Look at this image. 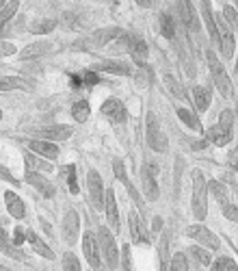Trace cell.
<instances>
[{"label": "cell", "mask_w": 238, "mask_h": 271, "mask_svg": "<svg viewBox=\"0 0 238 271\" xmlns=\"http://www.w3.org/2000/svg\"><path fill=\"white\" fill-rule=\"evenodd\" d=\"M0 271H9V269H4V267H0Z\"/></svg>", "instance_id": "cell-55"}, {"label": "cell", "mask_w": 238, "mask_h": 271, "mask_svg": "<svg viewBox=\"0 0 238 271\" xmlns=\"http://www.w3.org/2000/svg\"><path fill=\"white\" fill-rule=\"evenodd\" d=\"M13 245L16 247H20L22 243H24V230H22V228H16V232H13Z\"/></svg>", "instance_id": "cell-48"}, {"label": "cell", "mask_w": 238, "mask_h": 271, "mask_svg": "<svg viewBox=\"0 0 238 271\" xmlns=\"http://www.w3.org/2000/svg\"><path fill=\"white\" fill-rule=\"evenodd\" d=\"M113 169H115V178H119V180L124 182V185L130 189V193H132L134 198H137V191H134V189H132V185H130L128 176H126V169H124V163H121L119 158H115V161H113Z\"/></svg>", "instance_id": "cell-35"}, {"label": "cell", "mask_w": 238, "mask_h": 271, "mask_svg": "<svg viewBox=\"0 0 238 271\" xmlns=\"http://www.w3.org/2000/svg\"><path fill=\"white\" fill-rule=\"evenodd\" d=\"M72 133L74 130L69 128V126H63V124H59V126H50V128H44V130H39V137H46V141H65V139H69L72 137Z\"/></svg>", "instance_id": "cell-18"}, {"label": "cell", "mask_w": 238, "mask_h": 271, "mask_svg": "<svg viewBox=\"0 0 238 271\" xmlns=\"http://www.w3.org/2000/svg\"><path fill=\"white\" fill-rule=\"evenodd\" d=\"M208 186H210V191H212V193L217 195L219 202H225V191H223V186L219 185V182H210Z\"/></svg>", "instance_id": "cell-43"}, {"label": "cell", "mask_w": 238, "mask_h": 271, "mask_svg": "<svg viewBox=\"0 0 238 271\" xmlns=\"http://www.w3.org/2000/svg\"><path fill=\"white\" fill-rule=\"evenodd\" d=\"M119 33L121 31L115 29V26H111V29H100V31L91 33L89 37H82L80 41H76L74 48H82V50H87V52H95V50H100L102 46L109 44L111 39H115Z\"/></svg>", "instance_id": "cell-3"}, {"label": "cell", "mask_w": 238, "mask_h": 271, "mask_svg": "<svg viewBox=\"0 0 238 271\" xmlns=\"http://www.w3.org/2000/svg\"><path fill=\"white\" fill-rule=\"evenodd\" d=\"M232 126H234V113H232V111H223V113L219 115L217 124L208 128L206 137L214 143V146L223 148L232 141Z\"/></svg>", "instance_id": "cell-1"}, {"label": "cell", "mask_w": 238, "mask_h": 271, "mask_svg": "<svg viewBox=\"0 0 238 271\" xmlns=\"http://www.w3.org/2000/svg\"><path fill=\"white\" fill-rule=\"evenodd\" d=\"M193 102L197 111H208L210 106V91L206 87H195L193 89Z\"/></svg>", "instance_id": "cell-25"}, {"label": "cell", "mask_w": 238, "mask_h": 271, "mask_svg": "<svg viewBox=\"0 0 238 271\" xmlns=\"http://www.w3.org/2000/svg\"><path fill=\"white\" fill-rule=\"evenodd\" d=\"M186 235L190 237L193 241H197L202 247H210V250H217L221 243H219V237L214 232H210L206 226H190L186 230Z\"/></svg>", "instance_id": "cell-10"}, {"label": "cell", "mask_w": 238, "mask_h": 271, "mask_svg": "<svg viewBox=\"0 0 238 271\" xmlns=\"http://www.w3.org/2000/svg\"><path fill=\"white\" fill-rule=\"evenodd\" d=\"M202 13H204V20H206V26H208V35L212 37V41H217V22H214V16H212V11H210L208 0L202 2Z\"/></svg>", "instance_id": "cell-27"}, {"label": "cell", "mask_w": 238, "mask_h": 271, "mask_svg": "<svg viewBox=\"0 0 238 271\" xmlns=\"http://www.w3.org/2000/svg\"><path fill=\"white\" fill-rule=\"evenodd\" d=\"M0 119H2V111H0Z\"/></svg>", "instance_id": "cell-56"}, {"label": "cell", "mask_w": 238, "mask_h": 271, "mask_svg": "<svg viewBox=\"0 0 238 271\" xmlns=\"http://www.w3.org/2000/svg\"><path fill=\"white\" fill-rule=\"evenodd\" d=\"M0 178H4L7 182H11V185H17L16 176H11V174H9V169H7V167H2V165H0Z\"/></svg>", "instance_id": "cell-49"}, {"label": "cell", "mask_w": 238, "mask_h": 271, "mask_svg": "<svg viewBox=\"0 0 238 271\" xmlns=\"http://www.w3.org/2000/svg\"><path fill=\"white\" fill-rule=\"evenodd\" d=\"M214 22H217V44L219 48H221L223 57L230 59L232 54H234V33L230 31V24H227V20H223L221 16L214 17Z\"/></svg>", "instance_id": "cell-6"}, {"label": "cell", "mask_w": 238, "mask_h": 271, "mask_svg": "<svg viewBox=\"0 0 238 271\" xmlns=\"http://www.w3.org/2000/svg\"><path fill=\"white\" fill-rule=\"evenodd\" d=\"M206 178L199 169L193 171V211H195V217L197 219H206Z\"/></svg>", "instance_id": "cell-4"}, {"label": "cell", "mask_w": 238, "mask_h": 271, "mask_svg": "<svg viewBox=\"0 0 238 271\" xmlns=\"http://www.w3.org/2000/svg\"><path fill=\"white\" fill-rule=\"evenodd\" d=\"M152 78H154L152 68H147L145 63H143V65H137V72H134V81H137L139 87H147L149 83H152Z\"/></svg>", "instance_id": "cell-29"}, {"label": "cell", "mask_w": 238, "mask_h": 271, "mask_svg": "<svg viewBox=\"0 0 238 271\" xmlns=\"http://www.w3.org/2000/svg\"><path fill=\"white\" fill-rule=\"evenodd\" d=\"M121 271H132V258H130V245L121 247Z\"/></svg>", "instance_id": "cell-40"}, {"label": "cell", "mask_w": 238, "mask_h": 271, "mask_svg": "<svg viewBox=\"0 0 238 271\" xmlns=\"http://www.w3.org/2000/svg\"><path fill=\"white\" fill-rule=\"evenodd\" d=\"M128 221H130V232H132V239L137 243H143V245H147L149 243V237L147 232L143 230V223H141V217H139L137 213H130L128 215Z\"/></svg>", "instance_id": "cell-20"}, {"label": "cell", "mask_w": 238, "mask_h": 271, "mask_svg": "<svg viewBox=\"0 0 238 271\" xmlns=\"http://www.w3.org/2000/svg\"><path fill=\"white\" fill-rule=\"evenodd\" d=\"M171 271H175V269H171Z\"/></svg>", "instance_id": "cell-58"}, {"label": "cell", "mask_w": 238, "mask_h": 271, "mask_svg": "<svg viewBox=\"0 0 238 271\" xmlns=\"http://www.w3.org/2000/svg\"><path fill=\"white\" fill-rule=\"evenodd\" d=\"M104 211H106V217H109L111 228L119 230V206L115 202V193L111 189H106V195H104Z\"/></svg>", "instance_id": "cell-17"}, {"label": "cell", "mask_w": 238, "mask_h": 271, "mask_svg": "<svg viewBox=\"0 0 238 271\" xmlns=\"http://www.w3.org/2000/svg\"><path fill=\"white\" fill-rule=\"evenodd\" d=\"M93 69H100V72H109V74H119V76H130L132 68L124 61H100V63L93 65Z\"/></svg>", "instance_id": "cell-16"}, {"label": "cell", "mask_w": 238, "mask_h": 271, "mask_svg": "<svg viewBox=\"0 0 238 271\" xmlns=\"http://www.w3.org/2000/svg\"><path fill=\"white\" fill-rule=\"evenodd\" d=\"M147 143L154 152H167L169 143H167V137L162 135L160 126H158V119L154 113L147 115Z\"/></svg>", "instance_id": "cell-7"}, {"label": "cell", "mask_w": 238, "mask_h": 271, "mask_svg": "<svg viewBox=\"0 0 238 271\" xmlns=\"http://www.w3.org/2000/svg\"><path fill=\"white\" fill-rule=\"evenodd\" d=\"M11 89H22V91H31L32 85L24 78H16V76H7L0 78V91H11Z\"/></svg>", "instance_id": "cell-23"}, {"label": "cell", "mask_w": 238, "mask_h": 271, "mask_svg": "<svg viewBox=\"0 0 238 271\" xmlns=\"http://www.w3.org/2000/svg\"><path fill=\"white\" fill-rule=\"evenodd\" d=\"M87 186H89L91 204L97 208V211H102V208H104V195H106L102 176L97 174V171H89V176H87Z\"/></svg>", "instance_id": "cell-8"}, {"label": "cell", "mask_w": 238, "mask_h": 271, "mask_svg": "<svg viewBox=\"0 0 238 271\" xmlns=\"http://www.w3.org/2000/svg\"><path fill=\"white\" fill-rule=\"evenodd\" d=\"M82 252H85L87 263L93 269H100V241L95 239L93 232H85V237H82Z\"/></svg>", "instance_id": "cell-11"}, {"label": "cell", "mask_w": 238, "mask_h": 271, "mask_svg": "<svg viewBox=\"0 0 238 271\" xmlns=\"http://www.w3.org/2000/svg\"><path fill=\"white\" fill-rule=\"evenodd\" d=\"M89 115H91L89 102H87V100L74 102V106H72V118L74 119H76V121H87V119H89Z\"/></svg>", "instance_id": "cell-26"}, {"label": "cell", "mask_w": 238, "mask_h": 271, "mask_svg": "<svg viewBox=\"0 0 238 271\" xmlns=\"http://www.w3.org/2000/svg\"><path fill=\"white\" fill-rule=\"evenodd\" d=\"M54 29H57V20H50V17H44V20H35L31 24V33H37V35L52 33Z\"/></svg>", "instance_id": "cell-28"}, {"label": "cell", "mask_w": 238, "mask_h": 271, "mask_svg": "<svg viewBox=\"0 0 238 271\" xmlns=\"http://www.w3.org/2000/svg\"><path fill=\"white\" fill-rule=\"evenodd\" d=\"M137 4H141V7H145V9H149L152 7V0H134Z\"/></svg>", "instance_id": "cell-51"}, {"label": "cell", "mask_w": 238, "mask_h": 271, "mask_svg": "<svg viewBox=\"0 0 238 271\" xmlns=\"http://www.w3.org/2000/svg\"><path fill=\"white\" fill-rule=\"evenodd\" d=\"M236 76H238V61H236Z\"/></svg>", "instance_id": "cell-54"}, {"label": "cell", "mask_w": 238, "mask_h": 271, "mask_svg": "<svg viewBox=\"0 0 238 271\" xmlns=\"http://www.w3.org/2000/svg\"><path fill=\"white\" fill-rule=\"evenodd\" d=\"M160 228H162V219H160V217H156V219H154V232H158Z\"/></svg>", "instance_id": "cell-50"}, {"label": "cell", "mask_w": 238, "mask_h": 271, "mask_svg": "<svg viewBox=\"0 0 238 271\" xmlns=\"http://www.w3.org/2000/svg\"><path fill=\"white\" fill-rule=\"evenodd\" d=\"M160 33H162V37H167V39H174L175 24H174V17H171L169 13H162L160 16Z\"/></svg>", "instance_id": "cell-32"}, {"label": "cell", "mask_w": 238, "mask_h": 271, "mask_svg": "<svg viewBox=\"0 0 238 271\" xmlns=\"http://www.w3.org/2000/svg\"><path fill=\"white\" fill-rule=\"evenodd\" d=\"M223 215H225L230 221H238V208L236 206H232V204H223Z\"/></svg>", "instance_id": "cell-42"}, {"label": "cell", "mask_w": 238, "mask_h": 271, "mask_svg": "<svg viewBox=\"0 0 238 271\" xmlns=\"http://www.w3.org/2000/svg\"><path fill=\"white\" fill-rule=\"evenodd\" d=\"M165 83H167V87H169V91H174L178 98L182 96V91H180V85H178V83H175L171 76H165Z\"/></svg>", "instance_id": "cell-46"}, {"label": "cell", "mask_w": 238, "mask_h": 271, "mask_svg": "<svg viewBox=\"0 0 238 271\" xmlns=\"http://www.w3.org/2000/svg\"><path fill=\"white\" fill-rule=\"evenodd\" d=\"M26 241L31 243L32 252H37L39 256H44V258H48V260H52V258H54V252L50 250V245H48V243H46L44 239H39V237H37L32 230L29 232V235H26Z\"/></svg>", "instance_id": "cell-21"}, {"label": "cell", "mask_w": 238, "mask_h": 271, "mask_svg": "<svg viewBox=\"0 0 238 271\" xmlns=\"http://www.w3.org/2000/svg\"><path fill=\"white\" fill-rule=\"evenodd\" d=\"M63 271H80V263L74 254H65L63 256Z\"/></svg>", "instance_id": "cell-39"}, {"label": "cell", "mask_w": 238, "mask_h": 271, "mask_svg": "<svg viewBox=\"0 0 238 271\" xmlns=\"http://www.w3.org/2000/svg\"><path fill=\"white\" fill-rule=\"evenodd\" d=\"M210 271H238L236 263L232 258H227V256H223V258H217L212 263V269Z\"/></svg>", "instance_id": "cell-36"}, {"label": "cell", "mask_w": 238, "mask_h": 271, "mask_svg": "<svg viewBox=\"0 0 238 271\" xmlns=\"http://www.w3.org/2000/svg\"><path fill=\"white\" fill-rule=\"evenodd\" d=\"M130 54H132V59L137 61V65H143V63L147 61L149 50H147V44L141 39V37H134L132 48H130Z\"/></svg>", "instance_id": "cell-24"}, {"label": "cell", "mask_w": 238, "mask_h": 271, "mask_svg": "<svg viewBox=\"0 0 238 271\" xmlns=\"http://www.w3.org/2000/svg\"><path fill=\"white\" fill-rule=\"evenodd\" d=\"M100 113L104 115V118H109L113 124H124L126 118H128L124 102L117 100V98H109V100L100 106Z\"/></svg>", "instance_id": "cell-9"}, {"label": "cell", "mask_w": 238, "mask_h": 271, "mask_svg": "<svg viewBox=\"0 0 238 271\" xmlns=\"http://www.w3.org/2000/svg\"><path fill=\"white\" fill-rule=\"evenodd\" d=\"M9 54H16V46L9 44V41H0V59L9 57Z\"/></svg>", "instance_id": "cell-45"}, {"label": "cell", "mask_w": 238, "mask_h": 271, "mask_svg": "<svg viewBox=\"0 0 238 271\" xmlns=\"http://www.w3.org/2000/svg\"><path fill=\"white\" fill-rule=\"evenodd\" d=\"M29 148H31V152L39 154V156L48 158V161H54V158L59 156L57 143L46 141V139H31V141H29Z\"/></svg>", "instance_id": "cell-15"}, {"label": "cell", "mask_w": 238, "mask_h": 271, "mask_svg": "<svg viewBox=\"0 0 238 271\" xmlns=\"http://www.w3.org/2000/svg\"><path fill=\"white\" fill-rule=\"evenodd\" d=\"M80 78H82V87H93L100 83V76H97L93 69H85V72H80Z\"/></svg>", "instance_id": "cell-38"}, {"label": "cell", "mask_w": 238, "mask_h": 271, "mask_svg": "<svg viewBox=\"0 0 238 271\" xmlns=\"http://www.w3.org/2000/svg\"><path fill=\"white\" fill-rule=\"evenodd\" d=\"M4 202H7V211H9L11 217L22 219L26 215L24 202H22V198H20V195H16L13 191H7V193H4Z\"/></svg>", "instance_id": "cell-19"}, {"label": "cell", "mask_w": 238, "mask_h": 271, "mask_svg": "<svg viewBox=\"0 0 238 271\" xmlns=\"http://www.w3.org/2000/svg\"><path fill=\"white\" fill-rule=\"evenodd\" d=\"M17 7H20V0H9V2L4 4L2 9H0V31H2V26L7 24V22L11 20L13 16H16Z\"/></svg>", "instance_id": "cell-30"}, {"label": "cell", "mask_w": 238, "mask_h": 271, "mask_svg": "<svg viewBox=\"0 0 238 271\" xmlns=\"http://www.w3.org/2000/svg\"><path fill=\"white\" fill-rule=\"evenodd\" d=\"M24 180L29 182V185H32V189H37L39 191L44 198H54V186H52V182H50L48 178H44L41 174H37V171H32V169H29L26 171V176H24Z\"/></svg>", "instance_id": "cell-13"}, {"label": "cell", "mask_w": 238, "mask_h": 271, "mask_svg": "<svg viewBox=\"0 0 238 271\" xmlns=\"http://www.w3.org/2000/svg\"><path fill=\"white\" fill-rule=\"evenodd\" d=\"M189 254L193 256V258L197 260L199 265H206V267H208V265H212V256H210L208 252H206V247L193 245V247H190V250H189Z\"/></svg>", "instance_id": "cell-33"}, {"label": "cell", "mask_w": 238, "mask_h": 271, "mask_svg": "<svg viewBox=\"0 0 238 271\" xmlns=\"http://www.w3.org/2000/svg\"><path fill=\"white\" fill-rule=\"evenodd\" d=\"M182 20L186 26L190 29H197V20H195V9L190 4V0H182Z\"/></svg>", "instance_id": "cell-31"}, {"label": "cell", "mask_w": 238, "mask_h": 271, "mask_svg": "<svg viewBox=\"0 0 238 271\" xmlns=\"http://www.w3.org/2000/svg\"><path fill=\"white\" fill-rule=\"evenodd\" d=\"M223 13H225L227 22H232V24H234L236 29H238V13H236V9H234V7H230V4H227V7L223 9Z\"/></svg>", "instance_id": "cell-44"}, {"label": "cell", "mask_w": 238, "mask_h": 271, "mask_svg": "<svg viewBox=\"0 0 238 271\" xmlns=\"http://www.w3.org/2000/svg\"><path fill=\"white\" fill-rule=\"evenodd\" d=\"M156 174H158V165L152 161H147L143 165V189H145L149 200L158 198V185H156Z\"/></svg>", "instance_id": "cell-12"}, {"label": "cell", "mask_w": 238, "mask_h": 271, "mask_svg": "<svg viewBox=\"0 0 238 271\" xmlns=\"http://www.w3.org/2000/svg\"><path fill=\"white\" fill-rule=\"evenodd\" d=\"M100 247H102V254H104L106 267H109V269L119 267V250H117V243H115V237L111 235V230L106 226L100 228Z\"/></svg>", "instance_id": "cell-5"}, {"label": "cell", "mask_w": 238, "mask_h": 271, "mask_svg": "<svg viewBox=\"0 0 238 271\" xmlns=\"http://www.w3.org/2000/svg\"><path fill=\"white\" fill-rule=\"evenodd\" d=\"M206 146H208V141H199V143H195L193 148L195 150H202V148H206Z\"/></svg>", "instance_id": "cell-52"}, {"label": "cell", "mask_w": 238, "mask_h": 271, "mask_svg": "<svg viewBox=\"0 0 238 271\" xmlns=\"http://www.w3.org/2000/svg\"><path fill=\"white\" fill-rule=\"evenodd\" d=\"M167 237H162V243H160V265H162V271H165V265H167Z\"/></svg>", "instance_id": "cell-47"}, {"label": "cell", "mask_w": 238, "mask_h": 271, "mask_svg": "<svg viewBox=\"0 0 238 271\" xmlns=\"http://www.w3.org/2000/svg\"><path fill=\"white\" fill-rule=\"evenodd\" d=\"M63 171H65V178H67L69 182V191H72L74 195L78 193V182H76V167L74 165H65L63 167Z\"/></svg>", "instance_id": "cell-37"}, {"label": "cell", "mask_w": 238, "mask_h": 271, "mask_svg": "<svg viewBox=\"0 0 238 271\" xmlns=\"http://www.w3.org/2000/svg\"><path fill=\"white\" fill-rule=\"evenodd\" d=\"M48 50H50V44H48V41H37V44H31V46H26V48L22 50V52H20V59H22V61H29V59L44 57Z\"/></svg>", "instance_id": "cell-22"}, {"label": "cell", "mask_w": 238, "mask_h": 271, "mask_svg": "<svg viewBox=\"0 0 238 271\" xmlns=\"http://www.w3.org/2000/svg\"><path fill=\"white\" fill-rule=\"evenodd\" d=\"M100 271H109V269H100Z\"/></svg>", "instance_id": "cell-57"}, {"label": "cell", "mask_w": 238, "mask_h": 271, "mask_svg": "<svg viewBox=\"0 0 238 271\" xmlns=\"http://www.w3.org/2000/svg\"><path fill=\"white\" fill-rule=\"evenodd\" d=\"M178 118L184 121L186 126H189L190 130H197V133H202V124L197 121V118H195L190 111H186V109H178Z\"/></svg>", "instance_id": "cell-34"}, {"label": "cell", "mask_w": 238, "mask_h": 271, "mask_svg": "<svg viewBox=\"0 0 238 271\" xmlns=\"http://www.w3.org/2000/svg\"><path fill=\"white\" fill-rule=\"evenodd\" d=\"M206 59H208L210 74H212V81H214V85H217L219 93H221V96H225V98H230L232 96V81H230V76H227L225 68L221 65V61L217 59L214 50H208Z\"/></svg>", "instance_id": "cell-2"}, {"label": "cell", "mask_w": 238, "mask_h": 271, "mask_svg": "<svg viewBox=\"0 0 238 271\" xmlns=\"http://www.w3.org/2000/svg\"><path fill=\"white\" fill-rule=\"evenodd\" d=\"M4 7V0H0V9H2Z\"/></svg>", "instance_id": "cell-53"}, {"label": "cell", "mask_w": 238, "mask_h": 271, "mask_svg": "<svg viewBox=\"0 0 238 271\" xmlns=\"http://www.w3.org/2000/svg\"><path fill=\"white\" fill-rule=\"evenodd\" d=\"M171 269H175V271H189V263H186L184 254H175L174 258H171Z\"/></svg>", "instance_id": "cell-41"}, {"label": "cell", "mask_w": 238, "mask_h": 271, "mask_svg": "<svg viewBox=\"0 0 238 271\" xmlns=\"http://www.w3.org/2000/svg\"><path fill=\"white\" fill-rule=\"evenodd\" d=\"M78 232H80V219H78V213L67 211V215H65V219H63V239L67 241V245L76 243Z\"/></svg>", "instance_id": "cell-14"}]
</instances>
